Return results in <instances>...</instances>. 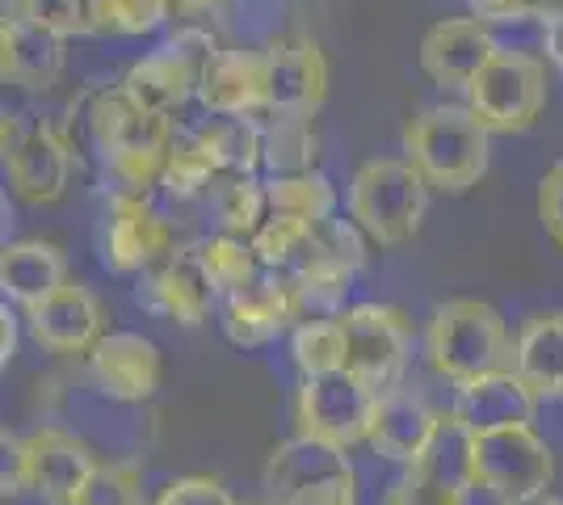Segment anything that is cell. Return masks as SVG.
Listing matches in <instances>:
<instances>
[{
	"label": "cell",
	"mask_w": 563,
	"mask_h": 505,
	"mask_svg": "<svg viewBox=\"0 0 563 505\" xmlns=\"http://www.w3.org/2000/svg\"><path fill=\"white\" fill-rule=\"evenodd\" d=\"M290 362H295L299 380L341 375L350 362V341H345L341 316L336 320H299L290 329Z\"/></svg>",
	"instance_id": "obj_27"
},
{
	"label": "cell",
	"mask_w": 563,
	"mask_h": 505,
	"mask_svg": "<svg viewBox=\"0 0 563 505\" xmlns=\"http://www.w3.org/2000/svg\"><path fill=\"white\" fill-rule=\"evenodd\" d=\"M253 253L265 274H299L311 257H316V228L303 223V219H286V216H269L261 223V232L253 237Z\"/></svg>",
	"instance_id": "obj_33"
},
{
	"label": "cell",
	"mask_w": 563,
	"mask_h": 505,
	"mask_svg": "<svg viewBox=\"0 0 563 505\" xmlns=\"http://www.w3.org/2000/svg\"><path fill=\"white\" fill-rule=\"evenodd\" d=\"M438 421H442V413L433 409L421 392L396 387V392L378 396L366 447H371L378 459H387V463H396V468H408V463H417V459L429 451V442H433V433H438Z\"/></svg>",
	"instance_id": "obj_21"
},
{
	"label": "cell",
	"mask_w": 563,
	"mask_h": 505,
	"mask_svg": "<svg viewBox=\"0 0 563 505\" xmlns=\"http://www.w3.org/2000/svg\"><path fill=\"white\" fill-rule=\"evenodd\" d=\"M80 505H152L147 493H143V472L135 463H122V459H110L97 468L93 484L85 488Z\"/></svg>",
	"instance_id": "obj_39"
},
{
	"label": "cell",
	"mask_w": 563,
	"mask_h": 505,
	"mask_svg": "<svg viewBox=\"0 0 563 505\" xmlns=\"http://www.w3.org/2000/svg\"><path fill=\"white\" fill-rule=\"evenodd\" d=\"M534 392L517 380L514 371H496L475 384H463L454 392L450 413L467 426L471 433H496V430H517V426H534Z\"/></svg>",
	"instance_id": "obj_23"
},
{
	"label": "cell",
	"mask_w": 563,
	"mask_h": 505,
	"mask_svg": "<svg viewBox=\"0 0 563 505\" xmlns=\"http://www.w3.org/2000/svg\"><path fill=\"white\" fill-rule=\"evenodd\" d=\"M97 34H152L168 22L173 0H89Z\"/></svg>",
	"instance_id": "obj_36"
},
{
	"label": "cell",
	"mask_w": 563,
	"mask_h": 505,
	"mask_svg": "<svg viewBox=\"0 0 563 505\" xmlns=\"http://www.w3.org/2000/svg\"><path fill=\"white\" fill-rule=\"evenodd\" d=\"M493 131L467 106H429L404 127V161L429 182V190L463 194L488 173Z\"/></svg>",
	"instance_id": "obj_3"
},
{
	"label": "cell",
	"mask_w": 563,
	"mask_h": 505,
	"mask_svg": "<svg viewBox=\"0 0 563 505\" xmlns=\"http://www.w3.org/2000/svg\"><path fill=\"white\" fill-rule=\"evenodd\" d=\"M194 135L207 144L219 173L253 177L257 168H265V131L257 119H211Z\"/></svg>",
	"instance_id": "obj_29"
},
{
	"label": "cell",
	"mask_w": 563,
	"mask_h": 505,
	"mask_svg": "<svg viewBox=\"0 0 563 505\" xmlns=\"http://www.w3.org/2000/svg\"><path fill=\"white\" fill-rule=\"evenodd\" d=\"M353 270L345 265H332L324 257H311V262L290 274V290H295V312L299 320H336L345 316V295H350Z\"/></svg>",
	"instance_id": "obj_30"
},
{
	"label": "cell",
	"mask_w": 563,
	"mask_h": 505,
	"mask_svg": "<svg viewBox=\"0 0 563 505\" xmlns=\"http://www.w3.org/2000/svg\"><path fill=\"white\" fill-rule=\"evenodd\" d=\"M4 168L25 207H51L71 182V147L55 127H22V114H4Z\"/></svg>",
	"instance_id": "obj_12"
},
{
	"label": "cell",
	"mask_w": 563,
	"mask_h": 505,
	"mask_svg": "<svg viewBox=\"0 0 563 505\" xmlns=\"http://www.w3.org/2000/svg\"><path fill=\"white\" fill-rule=\"evenodd\" d=\"M475 484L454 481L429 463H408L387 481L378 505H471Z\"/></svg>",
	"instance_id": "obj_34"
},
{
	"label": "cell",
	"mask_w": 563,
	"mask_h": 505,
	"mask_svg": "<svg viewBox=\"0 0 563 505\" xmlns=\"http://www.w3.org/2000/svg\"><path fill=\"white\" fill-rule=\"evenodd\" d=\"M547 68L530 51H496V59L471 80L467 110L493 135H521L542 119Z\"/></svg>",
	"instance_id": "obj_8"
},
{
	"label": "cell",
	"mask_w": 563,
	"mask_h": 505,
	"mask_svg": "<svg viewBox=\"0 0 563 505\" xmlns=\"http://www.w3.org/2000/svg\"><path fill=\"white\" fill-rule=\"evenodd\" d=\"M135 299H140L143 312L161 316V320H173V325H181V329L207 325L214 312V304H219V295H214V287L207 283V274H202V265L194 257V249H181V253H173L161 270H152V274L143 278V287L135 290Z\"/></svg>",
	"instance_id": "obj_20"
},
{
	"label": "cell",
	"mask_w": 563,
	"mask_h": 505,
	"mask_svg": "<svg viewBox=\"0 0 563 505\" xmlns=\"http://www.w3.org/2000/svg\"><path fill=\"white\" fill-rule=\"evenodd\" d=\"M68 68L64 39L47 34L43 25L25 18H4L0 25V76L4 85L25 89V94H51Z\"/></svg>",
	"instance_id": "obj_22"
},
{
	"label": "cell",
	"mask_w": 563,
	"mask_h": 505,
	"mask_svg": "<svg viewBox=\"0 0 563 505\" xmlns=\"http://www.w3.org/2000/svg\"><path fill=\"white\" fill-rule=\"evenodd\" d=\"M555 455L534 426L475 433V493L496 505H526L551 493Z\"/></svg>",
	"instance_id": "obj_7"
},
{
	"label": "cell",
	"mask_w": 563,
	"mask_h": 505,
	"mask_svg": "<svg viewBox=\"0 0 563 505\" xmlns=\"http://www.w3.org/2000/svg\"><path fill=\"white\" fill-rule=\"evenodd\" d=\"M429 211V182L404 156H375L353 173L350 219L378 244H408Z\"/></svg>",
	"instance_id": "obj_4"
},
{
	"label": "cell",
	"mask_w": 563,
	"mask_h": 505,
	"mask_svg": "<svg viewBox=\"0 0 563 505\" xmlns=\"http://www.w3.org/2000/svg\"><path fill=\"white\" fill-rule=\"evenodd\" d=\"M371 237L353 223V219H324V223H316V257H324L332 265H345V270H366L371 262Z\"/></svg>",
	"instance_id": "obj_38"
},
{
	"label": "cell",
	"mask_w": 563,
	"mask_h": 505,
	"mask_svg": "<svg viewBox=\"0 0 563 505\" xmlns=\"http://www.w3.org/2000/svg\"><path fill=\"white\" fill-rule=\"evenodd\" d=\"M534 22H542L547 30L563 25V0H534Z\"/></svg>",
	"instance_id": "obj_44"
},
{
	"label": "cell",
	"mask_w": 563,
	"mask_h": 505,
	"mask_svg": "<svg viewBox=\"0 0 563 505\" xmlns=\"http://www.w3.org/2000/svg\"><path fill=\"white\" fill-rule=\"evenodd\" d=\"M261 497V505H362V481L350 451L295 433L265 459Z\"/></svg>",
	"instance_id": "obj_5"
},
{
	"label": "cell",
	"mask_w": 563,
	"mask_h": 505,
	"mask_svg": "<svg viewBox=\"0 0 563 505\" xmlns=\"http://www.w3.org/2000/svg\"><path fill=\"white\" fill-rule=\"evenodd\" d=\"M211 211L219 219V232L253 241L261 232V223L269 219V202H265V182L257 177H235V173H219V182L211 186Z\"/></svg>",
	"instance_id": "obj_28"
},
{
	"label": "cell",
	"mask_w": 563,
	"mask_h": 505,
	"mask_svg": "<svg viewBox=\"0 0 563 505\" xmlns=\"http://www.w3.org/2000/svg\"><path fill=\"white\" fill-rule=\"evenodd\" d=\"M0 359H4V366L13 362V354H18V325H25V320H18V312H13V304H4L0 308Z\"/></svg>",
	"instance_id": "obj_43"
},
{
	"label": "cell",
	"mask_w": 563,
	"mask_h": 505,
	"mask_svg": "<svg viewBox=\"0 0 563 505\" xmlns=\"http://www.w3.org/2000/svg\"><path fill=\"white\" fill-rule=\"evenodd\" d=\"M194 257H198L207 283L219 295V304L232 299L235 290L253 287L261 274H265L257 253H253V241H240V237H228V232H214L207 241H198L194 244Z\"/></svg>",
	"instance_id": "obj_26"
},
{
	"label": "cell",
	"mask_w": 563,
	"mask_h": 505,
	"mask_svg": "<svg viewBox=\"0 0 563 505\" xmlns=\"http://www.w3.org/2000/svg\"><path fill=\"white\" fill-rule=\"evenodd\" d=\"M25 333L38 350L59 354V359H76V354H89L97 341L106 337V312H101V299L85 283L68 278L64 287L47 295L43 304L25 308Z\"/></svg>",
	"instance_id": "obj_14"
},
{
	"label": "cell",
	"mask_w": 563,
	"mask_h": 505,
	"mask_svg": "<svg viewBox=\"0 0 563 505\" xmlns=\"http://www.w3.org/2000/svg\"><path fill=\"white\" fill-rule=\"evenodd\" d=\"M152 505H235V497L214 476H173Z\"/></svg>",
	"instance_id": "obj_40"
},
{
	"label": "cell",
	"mask_w": 563,
	"mask_h": 505,
	"mask_svg": "<svg viewBox=\"0 0 563 505\" xmlns=\"http://www.w3.org/2000/svg\"><path fill=\"white\" fill-rule=\"evenodd\" d=\"M68 257L64 249L51 241H13L4 244L0 253V290H4V304L13 308H34L43 304L47 295L68 283Z\"/></svg>",
	"instance_id": "obj_25"
},
{
	"label": "cell",
	"mask_w": 563,
	"mask_h": 505,
	"mask_svg": "<svg viewBox=\"0 0 563 505\" xmlns=\"http://www.w3.org/2000/svg\"><path fill=\"white\" fill-rule=\"evenodd\" d=\"M214 182H219V165L207 152V144L198 135H177V144L168 152L165 177H161V190L173 202H189L198 194H211Z\"/></svg>",
	"instance_id": "obj_35"
},
{
	"label": "cell",
	"mask_w": 563,
	"mask_h": 505,
	"mask_svg": "<svg viewBox=\"0 0 563 505\" xmlns=\"http://www.w3.org/2000/svg\"><path fill=\"white\" fill-rule=\"evenodd\" d=\"M265 51H269V110L316 114L329 97V59L320 43L307 34H286Z\"/></svg>",
	"instance_id": "obj_19"
},
{
	"label": "cell",
	"mask_w": 563,
	"mask_h": 505,
	"mask_svg": "<svg viewBox=\"0 0 563 505\" xmlns=\"http://www.w3.org/2000/svg\"><path fill=\"white\" fill-rule=\"evenodd\" d=\"M539 219L542 232L555 241V249L563 253V161L542 173L539 182Z\"/></svg>",
	"instance_id": "obj_41"
},
{
	"label": "cell",
	"mask_w": 563,
	"mask_h": 505,
	"mask_svg": "<svg viewBox=\"0 0 563 505\" xmlns=\"http://www.w3.org/2000/svg\"><path fill=\"white\" fill-rule=\"evenodd\" d=\"M97 253L101 265L118 278L152 274L177 253L168 219L140 194H110L101 223H97Z\"/></svg>",
	"instance_id": "obj_10"
},
{
	"label": "cell",
	"mask_w": 563,
	"mask_h": 505,
	"mask_svg": "<svg viewBox=\"0 0 563 505\" xmlns=\"http://www.w3.org/2000/svg\"><path fill=\"white\" fill-rule=\"evenodd\" d=\"M101 459L85 438L64 426H34L30 433L4 430L0 484L4 497H34L38 505H80Z\"/></svg>",
	"instance_id": "obj_1"
},
{
	"label": "cell",
	"mask_w": 563,
	"mask_h": 505,
	"mask_svg": "<svg viewBox=\"0 0 563 505\" xmlns=\"http://www.w3.org/2000/svg\"><path fill=\"white\" fill-rule=\"evenodd\" d=\"M500 43L493 30L475 18H446L429 25L421 39V73L450 94H467L471 80L496 59Z\"/></svg>",
	"instance_id": "obj_16"
},
{
	"label": "cell",
	"mask_w": 563,
	"mask_h": 505,
	"mask_svg": "<svg viewBox=\"0 0 563 505\" xmlns=\"http://www.w3.org/2000/svg\"><path fill=\"white\" fill-rule=\"evenodd\" d=\"M547 51H551V59L560 64V73H563V25L547 30Z\"/></svg>",
	"instance_id": "obj_46"
},
{
	"label": "cell",
	"mask_w": 563,
	"mask_h": 505,
	"mask_svg": "<svg viewBox=\"0 0 563 505\" xmlns=\"http://www.w3.org/2000/svg\"><path fill=\"white\" fill-rule=\"evenodd\" d=\"M198 101L214 119H257L269 114V51L219 47L202 76Z\"/></svg>",
	"instance_id": "obj_15"
},
{
	"label": "cell",
	"mask_w": 563,
	"mask_h": 505,
	"mask_svg": "<svg viewBox=\"0 0 563 505\" xmlns=\"http://www.w3.org/2000/svg\"><path fill=\"white\" fill-rule=\"evenodd\" d=\"M173 144H177L173 122L140 110L131 119V127L101 152V168L114 182V194H140V198H147V190H156L161 177H165Z\"/></svg>",
	"instance_id": "obj_18"
},
{
	"label": "cell",
	"mask_w": 563,
	"mask_h": 505,
	"mask_svg": "<svg viewBox=\"0 0 563 505\" xmlns=\"http://www.w3.org/2000/svg\"><path fill=\"white\" fill-rule=\"evenodd\" d=\"M424 359L433 375L454 387L475 384L496 371H514L509 325L484 299H446L438 304L424 329Z\"/></svg>",
	"instance_id": "obj_2"
},
{
	"label": "cell",
	"mask_w": 563,
	"mask_h": 505,
	"mask_svg": "<svg viewBox=\"0 0 563 505\" xmlns=\"http://www.w3.org/2000/svg\"><path fill=\"white\" fill-rule=\"evenodd\" d=\"M345 341H350V371L362 387H371L375 396H387L404 387L408 362H412V333L408 320L391 304H353L341 316Z\"/></svg>",
	"instance_id": "obj_11"
},
{
	"label": "cell",
	"mask_w": 563,
	"mask_h": 505,
	"mask_svg": "<svg viewBox=\"0 0 563 505\" xmlns=\"http://www.w3.org/2000/svg\"><path fill=\"white\" fill-rule=\"evenodd\" d=\"M219 4L223 0H173V9H181V13H211Z\"/></svg>",
	"instance_id": "obj_45"
},
{
	"label": "cell",
	"mask_w": 563,
	"mask_h": 505,
	"mask_svg": "<svg viewBox=\"0 0 563 505\" xmlns=\"http://www.w3.org/2000/svg\"><path fill=\"white\" fill-rule=\"evenodd\" d=\"M265 202H269V216L303 219L316 228L336 211V190L320 168H311V173H295V177H269L265 182Z\"/></svg>",
	"instance_id": "obj_32"
},
{
	"label": "cell",
	"mask_w": 563,
	"mask_h": 505,
	"mask_svg": "<svg viewBox=\"0 0 563 505\" xmlns=\"http://www.w3.org/2000/svg\"><path fill=\"white\" fill-rule=\"evenodd\" d=\"M526 505H563L560 493H542V497H534V502H526Z\"/></svg>",
	"instance_id": "obj_47"
},
{
	"label": "cell",
	"mask_w": 563,
	"mask_h": 505,
	"mask_svg": "<svg viewBox=\"0 0 563 505\" xmlns=\"http://www.w3.org/2000/svg\"><path fill=\"white\" fill-rule=\"evenodd\" d=\"M219 316H223L219 320L223 337L240 350H261L299 325L295 290H290V278L282 274H261L253 287L235 290L232 299L219 304Z\"/></svg>",
	"instance_id": "obj_17"
},
{
	"label": "cell",
	"mask_w": 563,
	"mask_h": 505,
	"mask_svg": "<svg viewBox=\"0 0 563 505\" xmlns=\"http://www.w3.org/2000/svg\"><path fill=\"white\" fill-rule=\"evenodd\" d=\"M9 18H25V22L43 25L47 34L64 39V43L97 34L89 0H18V9Z\"/></svg>",
	"instance_id": "obj_37"
},
{
	"label": "cell",
	"mask_w": 563,
	"mask_h": 505,
	"mask_svg": "<svg viewBox=\"0 0 563 505\" xmlns=\"http://www.w3.org/2000/svg\"><path fill=\"white\" fill-rule=\"evenodd\" d=\"M261 131H265V168H269V177L311 173V165H316L311 114H278V110H269Z\"/></svg>",
	"instance_id": "obj_31"
},
{
	"label": "cell",
	"mask_w": 563,
	"mask_h": 505,
	"mask_svg": "<svg viewBox=\"0 0 563 505\" xmlns=\"http://www.w3.org/2000/svg\"><path fill=\"white\" fill-rule=\"evenodd\" d=\"M214 55H219V43L207 30H181L168 43H161L152 55L135 59L118 89L131 97L143 114L168 119L177 106H186L189 97H198L202 76H207Z\"/></svg>",
	"instance_id": "obj_6"
},
{
	"label": "cell",
	"mask_w": 563,
	"mask_h": 505,
	"mask_svg": "<svg viewBox=\"0 0 563 505\" xmlns=\"http://www.w3.org/2000/svg\"><path fill=\"white\" fill-rule=\"evenodd\" d=\"M89 384L118 405H143L165 384V359L152 337L135 329H114L85 354Z\"/></svg>",
	"instance_id": "obj_13"
},
{
	"label": "cell",
	"mask_w": 563,
	"mask_h": 505,
	"mask_svg": "<svg viewBox=\"0 0 563 505\" xmlns=\"http://www.w3.org/2000/svg\"><path fill=\"white\" fill-rule=\"evenodd\" d=\"M514 375L534 400H563V308L530 312L514 337Z\"/></svg>",
	"instance_id": "obj_24"
},
{
	"label": "cell",
	"mask_w": 563,
	"mask_h": 505,
	"mask_svg": "<svg viewBox=\"0 0 563 505\" xmlns=\"http://www.w3.org/2000/svg\"><path fill=\"white\" fill-rule=\"evenodd\" d=\"M467 9L484 25H517L534 18V0H467Z\"/></svg>",
	"instance_id": "obj_42"
},
{
	"label": "cell",
	"mask_w": 563,
	"mask_h": 505,
	"mask_svg": "<svg viewBox=\"0 0 563 505\" xmlns=\"http://www.w3.org/2000/svg\"><path fill=\"white\" fill-rule=\"evenodd\" d=\"M375 405V392L357 384L350 371H341V375H324V380H299L290 417H295L299 438L324 442L336 451H353L371 438Z\"/></svg>",
	"instance_id": "obj_9"
}]
</instances>
